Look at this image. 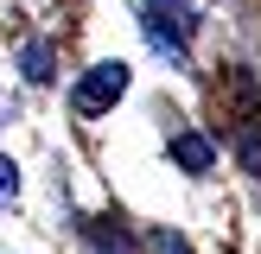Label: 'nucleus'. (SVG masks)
Masks as SVG:
<instances>
[{"label":"nucleus","mask_w":261,"mask_h":254,"mask_svg":"<svg viewBox=\"0 0 261 254\" xmlns=\"http://www.w3.org/2000/svg\"><path fill=\"white\" fill-rule=\"evenodd\" d=\"M172 159L185 165V172H211V165H217V146L198 140V134H172Z\"/></svg>","instance_id":"nucleus-2"},{"label":"nucleus","mask_w":261,"mask_h":254,"mask_svg":"<svg viewBox=\"0 0 261 254\" xmlns=\"http://www.w3.org/2000/svg\"><path fill=\"white\" fill-rule=\"evenodd\" d=\"M121 96H127V64H121V57H109V64H89V76L76 83V108H83V114H102V108H115Z\"/></svg>","instance_id":"nucleus-1"},{"label":"nucleus","mask_w":261,"mask_h":254,"mask_svg":"<svg viewBox=\"0 0 261 254\" xmlns=\"http://www.w3.org/2000/svg\"><path fill=\"white\" fill-rule=\"evenodd\" d=\"M25 76L32 83H51V45H25Z\"/></svg>","instance_id":"nucleus-3"},{"label":"nucleus","mask_w":261,"mask_h":254,"mask_svg":"<svg viewBox=\"0 0 261 254\" xmlns=\"http://www.w3.org/2000/svg\"><path fill=\"white\" fill-rule=\"evenodd\" d=\"M160 254H191V248H185V235H160Z\"/></svg>","instance_id":"nucleus-5"},{"label":"nucleus","mask_w":261,"mask_h":254,"mask_svg":"<svg viewBox=\"0 0 261 254\" xmlns=\"http://www.w3.org/2000/svg\"><path fill=\"white\" fill-rule=\"evenodd\" d=\"M19 197V172H13V159H0V203Z\"/></svg>","instance_id":"nucleus-4"}]
</instances>
